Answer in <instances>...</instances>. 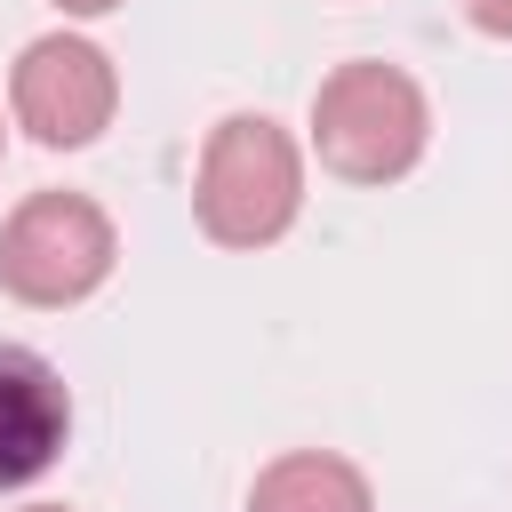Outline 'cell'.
<instances>
[{"label":"cell","mask_w":512,"mask_h":512,"mask_svg":"<svg viewBox=\"0 0 512 512\" xmlns=\"http://www.w3.org/2000/svg\"><path fill=\"white\" fill-rule=\"evenodd\" d=\"M192 200H200L208 240H224V248L280 240L296 224V208H304V160H296L288 128H272L264 112L224 120L208 136V152H200V192Z\"/></svg>","instance_id":"cell-1"},{"label":"cell","mask_w":512,"mask_h":512,"mask_svg":"<svg viewBox=\"0 0 512 512\" xmlns=\"http://www.w3.org/2000/svg\"><path fill=\"white\" fill-rule=\"evenodd\" d=\"M424 88L400 64H336L312 96V144L336 176L352 184H384L408 176L424 152Z\"/></svg>","instance_id":"cell-2"},{"label":"cell","mask_w":512,"mask_h":512,"mask_svg":"<svg viewBox=\"0 0 512 512\" xmlns=\"http://www.w3.org/2000/svg\"><path fill=\"white\" fill-rule=\"evenodd\" d=\"M112 272V224L80 192H32L0 224V280L24 304H80Z\"/></svg>","instance_id":"cell-3"},{"label":"cell","mask_w":512,"mask_h":512,"mask_svg":"<svg viewBox=\"0 0 512 512\" xmlns=\"http://www.w3.org/2000/svg\"><path fill=\"white\" fill-rule=\"evenodd\" d=\"M16 120L40 136V144H88L104 120H112V64H104V48H88V40H72V32H48V40H32L24 48V64H16Z\"/></svg>","instance_id":"cell-4"},{"label":"cell","mask_w":512,"mask_h":512,"mask_svg":"<svg viewBox=\"0 0 512 512\" xmlns=\"http://www.w3.org/2000/svg\"><path fill=\"white\" fill-rule=\"evenodd\" d=\"M72 424V400L56 384V368L24 344H0V488H24L56 464Z\"/></svg>","instance_id":"cell-5"},{"label":"cell","mask_w":512,"mask_h":512,"mask_svg":"<svg viewBox=\"0 0 512 512\" xmlns=\"http://www.w3.org/2000/svg\"><path fill=\"white\" fill-rule=\"evenodd\" d=\"M248 512H376V504H368V480H360L344 456L296 448V456H280V464L256 480Z\"/></svg>","instance_id":"cell-6"},{"label":"cell","mask_w":512,"mask_h":512,"mask_svg":"<svg viewBox=\"0 0 512 512\" xmlns=\"http://www.w3.org/2000/svg\"><path fill=\"white\" fill-rule=\"evenodd\" d=\"M464 16H472L480 32H504V40H512V0H464Z\"/></svg>","instance_id":"cell-7"},{"label":"cell","mask_w":512,"mask_h":512,"mask_svg":"<svg viewBox=\"0 0 512 512\" xmlns=\"http://www.w3.org/2000/svg\"><path fill=\"white\" fill-rule=\"evenodd\" d=\"M56 8H72V16H104V8H120V0H56Z\"/></svg>","instance_id":"cell-8"},{"label":"cell","mask_w":512,"mask_h":512,"mask_svg":"<svg viewBox=\"0 0 512 512\" xmlns=\"http://www.w3.org/2000/svg\"><path fill=\"white\" fill-rule=\"evenodd\" d=\"M32 512H64V504H32Z\"/></svg>","instance_id":"cell-9"}]
</instances>
